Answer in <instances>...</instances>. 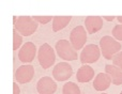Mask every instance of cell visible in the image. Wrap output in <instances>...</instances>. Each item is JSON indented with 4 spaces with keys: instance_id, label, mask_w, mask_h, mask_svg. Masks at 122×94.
I'll return each mask as SVG.
<instances>
[{
    "instance_id": "22",
    "label": "cell",
    "mask_w": 122,
    "mask_h": 94,
    "mask_svg": "<svg viewBox=\"0 0 122 94\" xmlns=\"http://www.w3.org/2000/svg\"><path fill=\"white\" fill-rule=\"evenodd\" d=\"M104 18H105V20H107V21H112L115 19V17L114 16H104Z\"/></svg>"
},
{
    "instance_id": "13",
    "label": "cell",
    "mask_w": 122,
    "mask_h": 94,
    "mask_svg": "<svg viewBox=\"0 0 122 94\" xmlns=\"http://www.w3.org/2000/svg\"><path fill=\"white\" fill-rule=\"evenodd\" d=\"M93 77H94L93 69L86 64L82 65L81 67H79V69L77 71V74H76V78H77V80L79 82H88Z\"/></svg>"
},
{
    "instance_id": "1",
    "label": "cell",
    "mask_w": 122,
    "mask_h": 94,
    "mask_svg": "<svg viewBox=\"0 0 122 94\" xmlns=\"http://www.w3.org/2000/svg\"><path fill=\"white\" fill-rule=\"evenodd\" d=\"M100 48L106 60H112L115 54L121 51V44L109 35L103 36L100 41Z\"/></svg>"
},
{
    "instance_id": "11",
    "label": "cell",
    "mask_w": 122,
    "mask_h": 94,
    "mask_svg": "<svg viewBox=\"0 0 122 94\" xmlns=\"http://www.w3.org/2000/svg\"><path fill=\"white\" fill-rule=\"evenodd\" d=\"M112 84V77L107 73H100L93 81V88L97 91H105Z\"/></svg>"
},
{
    "instance_id": "5",
    "label": "cell",
    "mask_w": 122,
    "mask_h": 94,
    "mask_svg": "<svg viewBox=\"0 0 122 94\" xmlns=\"http://www.w3.org/2000/svg\"><path fill=\"white\" fill-rule=\"evenodd\" d=\"M100 56H101V50L99 46L95 44H89L84 47L80 54V62L82 64L95 63L100 59Z\"/></svg>"
},
{
    "instance_id": "23",
    "label": "cell",
    "mask_w": 122,
    "mask_h": 94,
    "mask_svg": "<svg viewBox=\"0 0 122 94\" xmlns=\"http://www.w3.org/2000/svg\"><path fill=\"white\" fill-rule=\"evenodd\" d=\"M117 19H118L119 23L122 24V16H117Z\"/></svg>"
},
{
    "instance_id": "3",
    "label": "cell",
    "mask_w": 122,
    "mask_h": 94,
    "mask_svg": "<svg viewBox=\"0 0 122 94\" xmlns=\"http://www.w3.org/2000/svg\"><path fill=\"white\" fill-rule=\"evenodd\" d=\"M38 60L40 65L43 69H49L53 66L56 61V54L54 51V48L49 44L45 43L39 48L38 51Z\"/></svg>"
},
{
    "instance_id": "14",
    "label": "cell",
    "mask_w": 122,
    "mask_h": 94,
    "mask_svg": "<svg viewBox=\"0 0 122 94\" xmlns=\"http://www.w3.org/2000/svg\"><path fill=\"white\" fill-rule=\"evenodd\" d=\"M105 72L112 77V82L116 86L122 84V71L114 64H107L105 66Z\"/></svg>"
},
{
    "instance_id": "8",
    "label": "cell",
    "mask_w": 122,
    "mask_h": 94,
    "mask_svg": "<svg viewBox=\"0 0 122 94\" xmlns=\"http://www.w3.org/2000/svg\"><path fill=\"white\" fill-rule=\"evenodd\" d=\"M36 54V47L32 42H27L18 51V59L23 63H29L34 60Z\"/></svg>"
},
{
    "instance_id": "4",
    "label": "cell",
    "mask_w": 122,
    "mask_h": 94,
    "mask_svg": "<svg viewBox=\"0 0 122 94\" xmlns=\"http://www.w3.org/2000/svg\"><path fill=\"white\" fill-rule=\"evenodd\" d=\"M56 51H57L58 56L62 60L65 61L77 60L78 58V54L76 52L75 48L66 40H60L56 43Z\"/></svg>"
},
{
    "instance_id": "18",
    "label": "cell",
    "mask_w": 122,
    "mask_h": 94,
    "mask_svg": "<svg viewBox=\"0 0 122 94\" xmlns=\"http://www.w3.org/2000/svg\"><path fill=\"white\" fill-rule=\"evenodd\" d=\"M112 62H114V65L122 71V51H119L117 54H115L114 58H112Z\"/></svg>"
},
{
    "instance_id": "12",
    "label": "cell",
    "mask_w": 122,
    "mask_h": 94,
    "mask_svg": "<svg viewBox=\"0 0 122 94\" xmlns=\"http://www.w3.org/2000/svg\"><path fill=\"white\" fill-rule=\"evenodd\" d=\"M85 26L89 34L100 31L103 27V19L100 16H88L85 19Z\"/></svg>"
},
{
    "instance_id": "21",
    "label": "cell",
    "mask_w": 122,
    "mask_h": 94,
    "mask_svg": "<svg viewBox=\"0 0 122 94\" xmlns=\"http://www.w3.org/2000/svg\"><path fill=\"white\" fill-rule=\"evenodd\" d=\"M13 91H14V94H19V93H20L19 87L17 86L16 82H14V84H13Z\"/></svg>"
},
{
    "instance_id": "6",
    "label": "cell",
    "mask_w": 122,
    "mask_h": 94,
    "mask_svg": "<svg viewBox=\"0 0 122 94\" xmlns=\"http://www.w3.org/2000/svg\"><path fill=\"white\" fill-rule=\"evenodd\" d=\"M87 42V32L82 26H77L71 31L70 34V43L75 48V50H79L84 47Z\"/></svg>"
},
{
    "instance_id": "15",
    "label": "cell",
    "mask_w": 122,
    "mask_h": 94,
    "mask_svg": "<svg viewBox=\"0 0 122 94\" xmlns=\"http://www.w3.org/2000/svg\"><path fill=\"white\" fill-rule=\"evenodd\" d=\"M71 16H55L53 18V31L58 32L65 28L71 21Z\"/></svg>"
},
{
    "instance_id": "2",
    "label": "cell",
    "mask_w": 122,
    "mask_h": 94,
    "mask_svg": "<svg viewBox=\"0 0 122 94\" xmlns=\"http://www.w3.org/2000/svg\"><path fill=\"white\" fill-rule=\"evenodd\" d=\"M15 30L20 35L29 36L32 35L38 29V23L32 17L29 16H19L17 21L14 24Z\"/></svg>"
},
{
    "instance_id": "7",
    "label": "cell",
    "mask_w": 122,
    "mask_h": 94,
    "mask_svg": "<svg viewBox=\"0 0 122 94\" xmlns=\"http://www.w3.org/2000/svg\"><path fill=\"white\" fill-rule=\"evenodd\" d=\"M73 75V69L67 62H60L54 67L53 77L57 81H65Z\"/></svg>"
},
{
    "instance_id": "19",
    "label": "cell",
    "mask_w": 122,
    "mask_h": 94,
    "mask_svg": "<svg viewBox=\"0 0 122 94\" xmlns=\"http://www.w3.org/2000/svg\"><path fill=\"white\" fill-rule=\"evenodd\" d=\"M112 34L114 38H116L117 40L122 41V25H117L112 29Z\"/></svg>"
},
{
    "instance_id": "20",
    "label": "cell",
    "mask_w": 122,
    "mask_h": 94,
    "mask_svg": "<svg viewBox=\"0 0 122 94\" xmlns=\"http://www.w3.org/2000/svg\"><path fill=\"white\" fill-rule=\"evenodd\" d=\"M32 18H33L36 23H40V24L45 25V24L49 23V21H51L54 17L53 16H32Z\"/></svg>"
},
{
    "instance_id": "24",
    "label": "cell",
    "mask_w": 122,
    "mask_h": 94,
    "mask_svg": "<svg viewBox=\"0 0 122 94\" xmlns=\"http://www.w3.org/2000/svg\"><path fill=\"white\" fill-rule=\"evenodd\" d=\"M102 94H106V93H102Z\"/></svg>"
},
{
    "instance_id": "16",
    "label": "cell",
    "mask_w": 122,
    "mask_h": 94,
    "mask_svg": "<svg viewBox=\"0 0 122 94\" xmlns=\"http://www.w3.org/2000/svg\"><path fill=\"white\" fill-rule=\"evenodd\" d=\"M63 94H80L79 87L74 82H66L62 88Z\"/></svg>"
},
{
    "instance_id": "9",
    "label": "cell",
    "mask_w": 122,
    "mask_h": 94,
    "mask_svg": "<svg viewBox=\"0 0 122 94\" xmlns=\"http://www.w3.org/2000/svg\"><path fill=\"white\" fill-rule=\"evenodd\" d=\"M34 76V67L32 65H21L15 72V79L18 84H27Z\"/></svg>"
},
{
    "instance_id": "10",
    "label": "cell",
    "mask_w": 122,
    "mask_h": 94,
    "mask_svg": "<svg viewBox=\"0 0 122 94\" xmlns=\"http://www.w3.org/2000/svg\"><path fill=\"white\" fill-rule=\"evenodd\" d=\"M39 94H54L57 90V84L51 77H42L36 84Z\"/></svg>"
},
{
    "instance_id": "17",
    "label": "cell",
    "mask_w": 122,
    "mask_h": 94,
    "mask_svg": "<svg viewBox=\"0 0 122 94\" xmlns=\"http://www.w3.org/2000/svg\"><path fill=\"white\" fill-rule=\"evenodd\" d=\"M13 49L16 50L20 47L21 43H23V36L16 31V30H13Z\"/></svg>"
},
{
    "instance_id": "25",
    "label": "cell",
    "mask_w": 122,
    "mask_h": 94,
    "mask_svg": "<svg viewBox=\"0 0 122 94\" xmlns=\"http://www.w3.org/2000/svg\"><path fill=\"white\" fill-rule=\"evenodd\" d=\"M120 94H122V91H121V93H120Z\"/></svg>"
}]
</instances>
